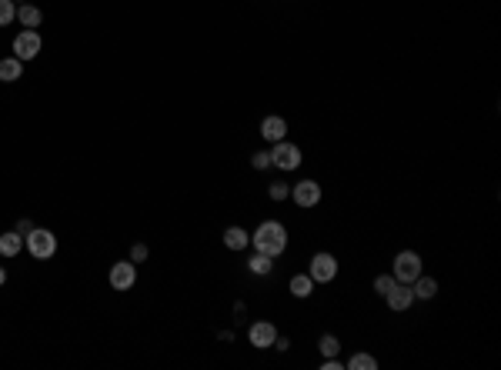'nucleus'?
Listing matches in <instances>:
<instances>
[{
  "mask_svg": "<svg viewBox=\"0 0 501 370\" xmlns=\"http://www.w3.org/2000/svg\"><path fill=\"white\" fill-rule=\"evenodd\" d=\"M250 243H254V250H257V254L277 257V254H284V247H288V230H284L277 221H268V223H261V227L254 230Z\"/></svg>",
  "mask_w": 501,
  "mask_h": 370,
  "instance_id": "obj_1",
  "label": "nucleus"
},
{
  "mask_svg": "<svg viewBox=\"0 0 501 370\" xmlns=\"http://www.w3.org/2000/svg\"><path fill=\"white\" fill-rule=\"evenodd\" d=\"M24 243H27V250L37 260H47L57 254V237H54L51 230H40V227H34V230L24 237Z\"/></svg>",
  "mask_w": 501,
  "mask_h": 370,
  "instance_id": "obj_2",
  "label": "nucleus"
},
{
  "mask_svg": "<svg viewBox=\"0 0 501 370\" xmlns=\"http://www.w3.org/2000/svg\"><path fill=\"white\" fill-rule=\"evenodd\" d=\"M418 274H421V257H418L415 250H401V254L394 257V280H398V284H411Z\"/></svg>",
  "mask_w": 501,
  "mask_h": 370,
  "instance_id": "obj_3",
  "label": "nucleus"
},
{
  "mask_svg": "<svg viewBox=\"0 0 501 370\" xmlns=\"http://www.w3.org/2000/svg\"><path fill=\"white\" fill-rule=\"evenodd\" d=\"M271 164L281 167V170H294V167H301V150L288 140H277L274 150H271Z\"/></svg>",
  "mask_w": 501,
  "mask_h": 370,
  "instance_id": "obj_4",
  "label": "nucleus"
},
{
  "mask_svg": "<svg viewBox=\"0 0 501 370\" xmlns=\"http://www.w3.org/2000/svg\"><path fill=\"white\" fill-rule=\"evenodd\" d=\"M334 274H338V260L331 257V254H314V257H311L308 277L314 280V284H328V280H334Z\"/></svg>",
  "mask_w": 501,
  "mask_h": 370,
  "instance_id": "obj_5",
  "label": "nucleus"
},
{
  "mask_svg": "<svg viewBox=\"0 0 501 370\" xmlns=\"http://www.w3.org/2000/svg\"><path fill=\"white\" fill-rule=\"evenodd\" d=\"M137 284V263L134 260H120L111 267V287L114 290H131Z\"/></svg>",
  "mask_w": 501,
  "mask_h": 370,
  "instance_id": "obj_6",
  "label": "nucleus"
},
{
  "mask_svg": "<svg viewBox=\"0 0 501 370\" xmlns=\"http://www.w3.org/2000/svg\"><path fill=\"white\" fill-rule=\"evenodd\" d=\"M250 344L257 347V351H268V347H274V337H277V327L271 324V320H257V324H250Z\"/></svg>",
  "mask_w": 501,
  "mask_h": 370,
  "instance_id": "obj_7",
  "label": "nucleus"
},
{
  "mask_svg": "<svg viewBox=\"0 0 501 370\" xmlns=\"http://www.w3.org/2000/svg\"><path fill=\"white\" fill-rule=\"evenodd\" d=\"M37 54H40V34L37 30H24V34H17V40H14V57H20V60H34Z\"/></svg>",
  "mask_w": 501,
  "mask_h": 370,
  "instance_id": "obj_8",
  "label": "nucleus"
},
{
  "mask_svg": "<svg viewBox=\"0 0 501 370\" xmlns=\"http://www.w3.org/2000/svg\"><path fill=\"white\" fill-rule=\"evenodd\" d=\"M385 300H388V307H391V311H398V314H401V311H408V307L415 304V290H411L408 284H394V287L385 294Z\"/></svg>",
  "mask_w": 501,
  "mask_h": 370,
  "instance_id": "obj_9",
  "label": "nucleus"
},
{
  "mask_svg": "<svg viewBox=\"0 0 501 370\" xmlns=\"http://www.w3.org/2000/svg\"><path fill=\"white\" fill-rule=\"evenodd\" d=\"M291 197H294V204L298 207H314L321 201V187L314 184V181H301V184H294Z\"/></svg>",
  "mask_w": 501,
  "mask_h": 370,
  "instance_id": "obj_10",
  "label": "nucleus"
},
{
  "mask_svg": "<svg viewBox=\"0 0 501 370\" xmlns=\"http://www.w3.org/2000/svg\"><path fill=\"white\" fill-rule=\"evenodd\" d=\"M284 133H288V124H284L281 117H264V120H261V137H264V140L277 144V140H284Z\"/></svg>",
  "mask_w": 501,
  "mask_h": 370,
  "instance_id": "obj_11",
  "label": "nucleus"
},
{
  "mask_svg": "<svg viewBox=\"0 0 501 370\" xmlns=\"http://www.w3.org/2000/svg\"><path fill=\"white\" fill-rule=\"evenodd\" d=\"M20 71H24V60H20V57H3V60H0V80H3V84L20 80Z\"/></svg>",
  "mask_w": 501,
  "mask_h": 370,
  "instance_id": "obj_12",
  "label": "nucleus"
},
{
  "mask_svg": "<svg viewBox=\"0 0 501 370\" xmlns=\"http://www.w3.org/2000/svg\"><path fill=\"white\" fill-rule=\"evenodd\" d=\"M20 250H24V237H20L17 230L0 234V254H3V257H17Z\"/></svg>",
  "mask_w": 501,
  "mask_h": 370,
  "instance_id": "obj_13",
  "label": "nucleus"
},
{
  "mask_svg": "<svg viewBox=\"0 0 501 370\" xmlns=\"http://www.w3.org/2000/svg\"><path fill=\"white\" fill-rule=\"evenodd\" d=\"M224 243H228V250H244L250 243V237L244 227H228V230H224Z\"/></svg>",
  "mask_w": 501,
  "mask_h": 370,
  "instance_id": "obj_14",
  "label": "nucleus"
},
{
  "mask_svg": "<svg viewBox=\"0 0 501 370\" xmlns=\"http://www.w3.org/2000/svg\"><path fill=\"white\" fill-rule=\"evenodd\" d=\"M17 20L27 27V30H34V27H40L44 14H40L37 7H30V3H20V7H17Z\"/></svg>",
  "mask_w": 501,
  "mask_h": 370,
  "instance_id": "obj_15",
  "label": "nucleus"
},
{
  "mask_svg": "<svg viewBox=\"0 0 501 370\" xmlns=\"http://www.w3.org/2000/svg\"><path fill=\"white\" fill-rule=\"evenodd\" d=\"M411 284H415V287H411L415 297H421V300H431V297L438 294V280H431V277H421V274H418Z\"/></svg>",
  "mask_w": 501,
  "mask_h": 370,
  "instance_id": "obj_16",
  "label": "nucleus"
},
{
  "mask_svg": "<svg viewBox=\"0 0 501 370\" xmlns=\"http://www.w3.org/2000/svg\"><path fill=\"white\" fill-rule=\"evenodd\" d=\"M311 290H314V280H311L308 274H294V277H291V294L298 297V300L311 297Z\"/></svg>",
  "mask_w": 501,
  "mask_h": 370,
  "instance_id": "obj_17",
  "label": "nucleus"
},
{
  "mask_svg": "<svg viewBox=\"0 0 501 370\" xmlns=\"http://www.w3.org/2000/svg\"><path fill=\"white\" fill-rule=\"evenodd\" d=\"M347 367L351 370H378V360H374L371 353H354V357L347 360Z\"/></svg>",
  "mask_w": 501,
  "mask_h": 370,
  "instance_id": "obj_18",
  "label": "nucleus"
},
{
  "mask_svg": "<svg viewBox=\"0 0 501 370\" xmlns=\"http://www.w3.org/2000/svg\"><path fill=\"white\" fill-rule=\"evenodd\" d=\"M318 347H321V353H325V357H338V351H341V344H338V337H334V333H325V337L318 340Z\"/></svg>",
  "mask_w": 501,
  "mask_h": 370,
  "instance_id": "obj_19",
  "label": "nucleus"
},
{
  "mask_svg": "<svg viewBox=\"0 0 501 370\" xmlns=\"http://www.w3.org/2000/svg\"><path fill=\"white\" fill-rule=\"evenodd\" d=\"M271 260L274 257H268V254H254L248 267L254 270V274H271Z\"/></svg>",
  "mask_w": 501,
  "mask_h": 370,
  "instance_id": "obj_20",
  "label": "nucleus"
},
{
  "mask_svg": "<svg viewBox=\"0 0 501 370\" xmlns=\"http://www.w3.org/2000/svg\"><path fill=\"white\" fill-rule=\"evenodd\" d=\"M14 17H17V3L14 0H0V27H7Z\"/></svg>",
  "mask_w": 501,
  "mask_h": 370,
  "instance_id": "obj_21",
  "label": "nucleus"
},
{
  "mask_svg": "<svg viewBox=\"0 0 501 370\" xmlns=\"http://www.w3.org/2000/svg\"><path fill=\"white\" fill-rule=\"evenodd\" d=\"M398 280H394V274H381V277H374V294H381L385 297L391 287H394Z\"/></svg>",
  "mask_w": 501,
  "mask_h": 370,
  "instance_id": "obj_22",
  "label": "nucleus"
},
{
  "mask_svg": "<svg viewBox=\"0 0 501 370\" xmlns=\"http://www.w3.org/2000/svg\"><path fill=\"white\" fill-rule=\"evenodd\" d=\"M268 194H271V201H288V197H291V187L277 181V184H271Z\"/></svg>",
  "mask_w": 501,
  "mask_h": 370,
  "instance_id": "obj_23",
  "label": "nucleus"
},
{
  "mask_svg": "<svg viewBox=\"0 0 501 370\" xmlns=\"http://www.w3.org/2000/svg\"><path fill=\"white\" fill-rule=\"evenodd\" d=\"M131 260H134V263H144V260H147V243H134V247H131Z\"/></svg>",
  "mask_w": 501,
  "mask_h": 370,
  "instance_id": "obj_24",
  "label": "nucleus"
},
{
  "mask_svg": "<svg viewBox=\"0 0 501 370\" xmlns=\"http://www.w3.org/2000/svg\"><path fill=\"white\" fill-rule=\"evenodd\" d=\"M250 164L257 167V170H264V167H271V154H264V150H257V154L250 157Z\"/></svg>",
  "mask_w": 501,
  "mask_h": 370,
  "instance_id": "obj_25",
  "label": "nucleus"
},
{
  "mask_svg": "<svg viewBox=\"0 0 501 370\" xmlns=\"http://www.w3.org/2000/svg\"><path fill=\"white\" fill-rule=\"evenodd\" d=\"M321 370H345V364H341V360H334V357H328V360L321 364Z\"/></svg>",
  "mask_w": 501,
  "mask_h": 370,
  "instance_id": "obj_26",
  "label": "nucleus"
},
{
  "mask_svg": "<svg viewBox=\"0 0 501 370\" xmlns=\"http://www.w3.org/2000/svg\"><path fill=\"white\" fill-rule=\"evenodd\" d=\"M30 230H34V223H30V221H17V234H20V237H27Z\"/></svg>",
  "mask_w": 501,
  "mask_h": 370,
  "instance_id": "obj_27",
  "label": "nucleus"
},
{
  "mask_svg": "<svg viewBox=\"0 0 501 370\" xmlns=\"http://www.w3.org/2000/svg\"><path fill=\"white\" fill-rule=\"evenodd\" d=\"M3 280H7V270H3V267H0V287H3Z\"/></svg>",
  "mask_w": 501,
  "mask_h": 370,
  "instance_id": "obj_28",
  "label": "nucleus"
},
{
  "mask_svg": "<svg viewBox=\"0 0 501 370\" xmlns=\"http://www.w3.org/2000/svg\"><path fill=\"white\" fill-rule=\"evenodd\" d=\"M14 3H27V0H14Z\"/></svg>",
  "mask_w": 501,
  "mask_h": 370,
  "instance_id": "obj_29",
  "label": "nucleus"
}]
</instances>
